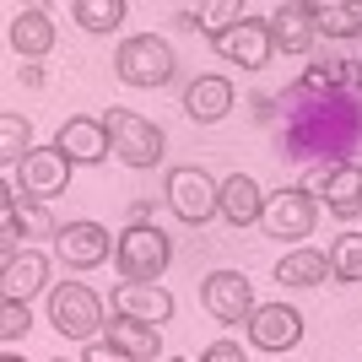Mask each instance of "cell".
<instances>
[{"mask_svg":"<svg viewBox=\"0 0 362 362\" xmlns=\"http://www.w3.org/2000/svg\"><path fill=\"white\" fill-rule=\"evenodd\" d=\"M168 259H173V243L157 222L146 227H124L119 238H114V265H119L124 281H157L168 271Z\"/></svg>","mask_w":362,"mask_h":362,"instance_id":"1","label":"cell"},{"mask_svg":"<svg viewBox=\"0 0 362 362\" xmlns=\"http://www.w3.org/2000/svg\"><path fill=\"white\" fill-rule=\"evenodd\" d=\"M173 49H168V38H151V33H141V38H124L119 54H114V71H119L124 87H168L173 81Z\"/></svg>","mask_w":362,"mask_h":362,"instance_id":"2","label":"cell"},{"mask_svg":"<svg viewBox=\"0 0 362 362\" xmlns=\"http://www.w3.org/2000/svg\"><path fill=\"white\" fill-rule=\"evenodd\" d=\"M163 195H168V206H173V216L189 222V227L222 216V184H216L206 168H173Z\"/></svg>","mask_w":362,"mask_h":362,"instance_id":"3","label":"cell"},{"mask_svg":"<svg viewBox=\"0 0 362 362\" xmlns=\"http://www.w3.org/2000/svg\"><path fill=\"white\" fill-rule=\"evenodd\" d=\"M49 325L65 335V341H98V330H108L103 325V303L92 298L81 281H65V287L49 292Z\"/></svg>","mask_w":362,"mask_h":362,"instance_id":"4","label":"cell"},{"mask_svg":"<svg viewBox=\"0 0 362 362\" xmlns=\"http://www.w3.org/2000/svg\"><path fill=\"white\" fill-rule=\"evenodd\" d=\"M108 146H114V157L130 168H157L163 163V130L151 119H141V114H130V108H108Z\"/></svg>","mask_w":362,"mask_h":362,"instance_id":"5","label":"cell"},{"mask_svg":"<svg viewBox=\"0 0 362 362\" xmlns=\"http://www.w3.org/2000/svg\"><path fill=\"white\" fill-rule=\"evenodd\" d=\"M71 173H76V163L65 157L60 146H33L28 163L16 168V189H22V200L49 206L54 195H65V189H71Z\"/></svg>","mask_w":362,"mask_h":362,"instance_id":"6","label":"cell"},{"mask_svg":"<svg viewBox=\"0 0 362 362\" xmlns=\"http://www.w3.org/2000/svg\"><path fill=\"white\" fill-rule=\"evenodd\" d=\"M200 303H206V314L222 319V325H249L255 319V287H249V276L243 271H211L200 281Z\"/></svg>","mask_w":362,"mask_h":362,"instance_id":"7","label":"cell"},{"mask_svg":"<svg viewBox=\"0 0 362 362\" xmlns=\"http://www.w3.org/2000/svg\"><path fill=\"white\" fill-rule=\"evenodd\" d=\"M319 222V200L308 195V189H276V195H265V211H259V227L271 233V238H308Z\"/></svg>","mask_w":362,"mask_h":362,"instance_id":"8","label":"cell"},{"mask_svg":"<svg viewBox=\"0 0 362 362\" xmlns=\"http://www.w3.org/2000/svg\"><path fill=\"white\" fill-rule=\"evenodd\" d=\"M216 54L227 65H243V71H259V65H271L276 54V38H271V16H243L238 28H227L216 38Z\"/></svg>","mask_w":362,"mask_h":362,"instance_id":"9","label":"cell"},{"mask_svg":"<svg viewBox=\"0 0 362 362\" xmlns=\"http://www.w3.org/2000/svg\"><path fill=\"white\" fill-rule=\"evenodd\" d=\"M249 341L259 351H292L303 341V314L287 303H259L255 319H249Z\"/></svg>","mask_w":362,"mask_h":362,"instance_id":"10","label":"cell"},{"mask_svg":"<svg viewBox=\"0 0 362 362\" xmlns=\"http://www.w3.org/2000/svg\"><path fill=\"white\" fill-rule=\"evenodd\" d=\"M108 233L98 222H65L60 227V238H54V255L71 265V271H92V265H103L108 259Z\"/></svg>","mask_w":362,"mask_h":362,"instance_id":"11","label":"cell"},{"mask_svg":"<svg viewBox=\"0 0 362 362\" xmlns=\"http://www.w3.org/2000/svg\"><path fill=\"white\" fill-rule=\"evenodd\" d=\"M114 314L141 319V325H168L173 319V292H163L157 281H119L114 287Z\"/></svg>","mask_w":362,"mask_h":362,"instance_id":"12","label":"cell"},{"mask_svg":"<svg viewBox=\"0 0 362 362\" xmlns=\"http://www.w3.org/2000/svg\"><path fill=\"white\" fill-rule=\"evenodd\" d=\"M54 146H60L76 168H81V163H103L108 151H114V146H108V124H103V119H92V114H76V119H65V124H60V136H54Z\"/></svg>","mask_w":362,"mask_h":362,"instance_id":"13","label":"cell"},{"mask_svg":"<svg viewBox=\"0 0 362 362\" xmlns=\"http://www.w3.org/2000/svg\"><path fill=\"white\" fill-rule=\"evenodd\" d=\"M44 287H49V259L38 249H22L16 259L0 265V298L6 303H28L33 292H44Z\"/></svg>","mask_w":362,"mask_h":362,"instance_id":"14","label":"cell"},{"mask_svg":"<svg viewBox=\"0 0 362 362\" xmlns=\"http://www.w3.org/2000/svg\"><path fill=\"white\" fill-rule=\"evenodd\" d=\"M227 108H233V81L227 76H195L184 87V114L195 124H216Z\"/></svg>","mask_w":362,"mask_h":362,"instance_id":"15","label":"cell"},{"mask_svg":"<svg viewBox=\"0 0 362 362\" xmlns=\"http://www.w3.org/2000/svg\"><path fill=\"white\" fill-rule=\"evenodd\" d=\"M108 346L124 351L130 362H151V357H163V330H157V325H141V319L114 314L108 319Z\"/></svg>","mask_w":362,"mask_h":362,"instance_id":"16","label":"cell"},{"mask_svg":"<svg viewBox=\"0 0 362 362\" xmlns=\"http://www.w3.org/2000/svg\"><path fill=\"white\" fill-rule=\"evenodd\" d=\"M6 38H11V49L22 54V60H44L49 49H54V22H49V11L28 6V11H16V16H11Z\"/></svg>","mask_w":362,"mask_h":362,"instance_id":"17","label":"cell"},{"mask_svg":"<svg viewBox=\"0 0 362 362\" xmlns=\"http://www.w3.org/2000/svg\"><path fill=\"white\" fill-rule=\"evenodd\" d=\"M271 38H276V49H281V54H308V49H314V38H319L308 6H276Z\"/></svg>","mask_w":362,"mask_h":362,"instance_id":"18","label":"cell"},{"mask_svg":"<svg viewBox=\"0 0 362 362\" xmlns=\"http://www.w3.org/2000/svg\"><path fill=\"white\" fill-rule=\"evenodd\" d=\"M259 211H265V195H259V184L249 173H227L222 179V216L233 227H255Z\"/></svg>","mask_w":362,"mask_h":362,"instance_id":"19","label":"cell"},{"mask_svg":"<svg viewBox=\"0 0 362 362\" xmlns=\"http://www.w3.org/2000/svg\"><path fill=\"white\" fill-rule=\"evenodd\" d=\"M330 276V255H319V249H292V255L276 259V281L281 287H319Z\"/></svg>","mask_w":362,"mask_h":362,"instance_id":"20","label":"cell"},{"mask_svg":"<svg viewBox=\"0 0 362 362\" xmlns=\"http://www.w3.org/2000/svg\"><path fill=\"white\" fill-rule=\"evenodd\" d=\"M325 206H330L335 216H357V211H362V163H335V168H330Z\"/></svg>","mask_w":362,"mask_h":362,"instance_id":"21","label":"cell"},{"mask_svg":"<svg viewBox=\"0 0 362 362\" xmlns=\"http://www.w3.org/2000/svg\"><path fill=\"white\" fill-rule=\"evenodd\" d=\"M308 16H314V28L325 33V38H351V33H362V6H351V0H314Z\"/></svg>","mask_w":362,"mask_h":362,"instance_id":"22","label":"cell"},{"mask_svg":"<svg viewBox=\"0 0 362 362\" xmlns=\"http://www.w3.org/2000/svg\"><path fill=\"white\" fill-rule=\"evenodd\" d=\"M179 22H184V28L211 33V44H216L227 28H238V22H243V11H238V0H211V6H184Z\"/></svg>","mask_w":362,"mask_h":362,"instance_id":"23","label":"cell"},{"mask_svg":"<svg viewBox=\"0 0 362 362\" xmlns=\"http://www.w3.org/2000/svg\"><path fill=\"white\" fill-rule=\"evenodd\" d=\"M28 151H33V124L22 114H0V163L16 173L28 163Z\"/></svg>","mask_w":362,"mask_h":362,"instance_id":"24","label":"cell"},{"mask_svg":"<svg viewBox=\"0 0 362 362\" xmlns=\"http://www.w3.org/2000/svg\"><path fill=\"white\" fill-rule=\"evenodd\" d=\"M71 16H76L87 33H114V28L124 22V0H76Z\"/></svg>","mask_w":362,"mask_h":362,"instance_id":"25","label":"cell"},{"mask_svg":"<svg viewBox=\"0 0 362 362\" xmlns=\"http://www.w3.org/2000/svg\"><path fill=\"white\" fill-rule=\"evenodd\" d=\"M330 276L335 281H362V233H341V238H335Z\"/></svg>","mask_w":362,"mask_h":362,"instance_id":"26","label":"cell"},{"mask_svg":"<svg viewBox=\"0 0 362 362\" xmlns=\"http://www.w3.org/2000/svg\"><path fill=\"white\" fill-rule=\"evenodd\" d=\"M28 330H33V314H28V303H0V341L11 346V341H22Z\"/></svg>","mask_w":362,"mask_h":362,"instance_id":"27","label":"cell"},{"mask_svg":"<svg viewBox=\"0 0 362 362\" xmlns=\"http://www.w3.org/2000/svg\"><path fill=\"white\" fill-rule=\"evenodd\" d=\"M16 216H22V222H28L33 233H49V238H60V227H54V222L44 216V206H38V200H16Z\"/></svg>","mask_w":362,"mask_h":362,"instance_id":"28","label":"cell"},{"mask_svg":"<svg viewBox=\"0 0 362 362\" xmlns=\"http://www.w3.org/2000/svg\"><path fill=\"white\" fill-rule=\"evenodd\" d=\"M308 81H314V87H341V81H346V60H319L314 71H308Z\"/></svg>","mask_w":362,"mask_h":362,"instance_id":"29","label":"cell"},{"mask_svg":"<svg viewBox=\"0 0 362 362\" xmlns=\"http://www.w3.org/2000/svg\"><path fill=\"white\" fill-rule=\"evenodd\" d=\"M200 362H249V357H243L238 341H211V346L200 351Z\"/></svg>","mask_w":362,"mask_h":362,"instance_id":"30","label":"cell"},{"mask_svg":"<svg viewBox=\"0 0 362 362\" xmlns=\"http://www.w3.org/2000/svg\"><path fill=\"white\" fill-rule=\"evenodd\" d=\"M81 362H130V357H124V351H114L108 341H92V346L81 351Z\"/></svg>","mask_w":362,"mask_h":362,"instance_id":"31","label":"cell"},{"mask_svg":"<svg viewBox=\"0 0 362 362\" xmlns=\"http://www.w3.org/2000/svg\"><path fill=\"white\" fill-rule=\"evenodd\" d=\"M0 362H22V357H16V351H6V357H0Z\"/></svg>","mask_w":362,"mask_h":362,"instance_id":"32","label":"cell"},{"mask_svg":"<svg viewBox=\"0 0 362 362\" xmlns=\"http://www.w3.org/2000/svg\"><path fill=\"white\" fill-rule=\"evenodd\" d=\"M357 81H362V60H357Z\"/></svg>","mask_w":362,"mask_h":362,"instance_id":"33","label":"cell"},{"mask_svg":"<svg viewBox=\"0 0 362 362\" xmlns=\"http://www.w3.org/2000/svg\"><path fill=\"white\" fill-rule=\"evenodd\" d=\"M173 362H184V357H173Z\"/></svg>","mask_w":362,"mask_h":362,"instance_id":"34","label":"cell"},{"mask_svg":"<svg viewBox=\"0 0 362 362\" xmlns=\"http://www.w3.org/2000/svg\"><path fill=\"white\" fill-rule=\"evenodd\" d=\"M60 362H65V357H60Z\"/></svg>","mask_w":362,"mask_h":362,"instance_id":"35","label":"cell"}]
</instances>
